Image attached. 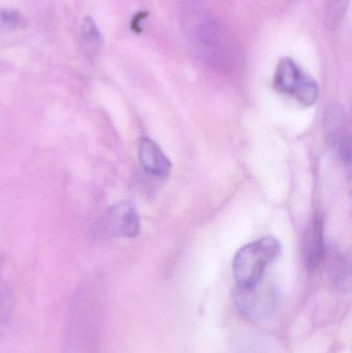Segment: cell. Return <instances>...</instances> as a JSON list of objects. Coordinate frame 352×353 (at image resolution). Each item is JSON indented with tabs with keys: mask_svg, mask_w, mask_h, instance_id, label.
Here are the masks:
<instances>
[{
	"mask_svg": "<svg viewBox=\"0 0 352 353\" xmlns=\"http://www.w3.org/2000/svg\"><path fill=\"white\" fill-rule=\"evenodd\" d=\"M262 281L249 288L237 286L234 294L236 306L252 321L269 319L278 306L277 290L270 283L262 284Z\"/></svg>",
	"mask_w": 352,
	"mask_h": 353,
	"instance_id": "cell-5",
	"label": "cell"
},
{
	"mask_svg": "<svg viewBox=\"0 0 352 353\" xmlns=\"http://www.w3.org/2000/svg\"><path fill=\"white\" fill-rule=\"evenodd\" d=\"M101 309L95 290L76 292L66 311V353H99Z\"/></svg>",
	"mask_w": 352,
	"mask_h": 353,
	"instance_id": "cell-2",
	"label": "cell"
},
{
	"mask_svg": "<svg viewBox=\"0 0 352 353\" xmlns=\"http://www.w3.org/2000/svg\"><path fill=\"white\" fill-rule=\"evenodd\" d=\"M273 86L305 107H312L320 97L318 82L289 57L282 58L277 64Z\"/></svg>",
	"mask_w": 352,
	"mask_h": 353,
	"instance_id": "cell-4",
	"label": "cell"
},
{
	"mask_svg": "<svg viewBox=\"0 0 352 353\" xmlns=\"http://www.w3.org/2000/svg\"><path fill=\"white\" fill-rule=\"evenodd\" d=\"M280 243L267 236L239 249L234 257L233 274L238 288H249L262 281L267 268L279 256Z\"/></svg>",
	"mask_w": 352,
	"mask_h": 353,
	"instance_id": "cell-3",
	"label": "cell"
},
{
	"mask_svg": "<svg viewBox=\"0 0 352 353\" xmlns=\"http://www.w3.org/2000/svg\"><path fill=\"white\" fill-rule=\"evenodd\" d=\"M180 25L184 39L198 55L212 61L229 56L231 41L200 0H184L180 10Z\"/></svg>",
	"mask_w": 352,
	"mask_h": 353,
	"instance_id": "cell-1",
	"label": "cell"
},
{
	"mask_svg": "<svg viewBox=\"0 0 352 353\" xmlns=\"http://www.w3.org/2000/svg\"><path fill=\"white\" fill-rule=\"evenodd\" d=\"M349 0H330L329 4V18L332 24H336L345 14Z\"/></svg>",
	"mask_w": 352,
	"mask_h": 353,
	"instance_id": "cell-12",
	"label": "cell"
},
{
	"mask_svg": "<svg viewBox=\"0 0 352 353\" xmlns=\"http://www.w3.org/2000/svg\"><path fill=\"white\" fill-rule=\"evenodd\" d=\"M27 20L18 10L0 8V33L24 29Z\"/></svg>",
	"mask_w": 352,
	"mask_h": 353,
	"instance_id": "cell-11",
	"label": "cell"
},
{
	"mask_svg": "<svg viewBox=\"0 0 352 353\" xmlns=\"http://www.w3.org/2000/svg\"><path fill=\"white\" fill-rule=\"evenodd\" d=\"M326 121L329 145L343 163L349 165L351 161V134L345 123V114L342 110L335 107L328 112Z\"/></svg>",
	"mask_w": 352,
	"mask_h": 353,
	"instance_id": "cell-6",
	"label": "cell"
},
{
	"mask_svg": "<svg viewBox=\"0 0 352 353\" xmlns=\"http://www.w3.org/2000/svg\"><path fill=\"white\" fill-rule=\"evenodd\" d=\"M103 45V37L96 23L87 16L81 25V48L87 58L93 60L101 53Z\"/></svg>",
	"mask_w": 352,
	"mask_h": 353,
	"instance_id": "cell-10",
	"label": "cell"
},
{
	"mask_svg": "<svg viewBox=\"0 0 352 353\" xmlns=\"http://www.w3.org/2000/svg\"><path fill=\"white\" fill-rule=\"evenodd\" d=\"M110 230L120 238H136L141 230L140 218L136 208L130 201L116 203L107 214Z\"/></svg>",
	"mask_w": 352,
	"mask_h": 353,
	"instance_id": "cell-7",
	"label": "cell"
},
{
	"mask_svg": "<svg viewBox=\"0 0 352 353\" xmlns=\"http://www.w3.org/2000/svg\"><path fill=\"white\" fill-rule=\"evenodd\" d=\"M324 222L320 215L312 218L303 239L304 263L310 272L315 271L324 259Z\"/></svg>",
	"mask_w": 352,
	"mask_h": 353,
	"instance_id": "cell-8",
	"label": "cell"
},
{
	"mask_svg": "<svg viewBox=\"0 0 352 353\" xmlns=\"http://www.w3.org/2000/svg\"><path fill=\"white\" fill-rule=\"evenodd\" d=\"M138 159L143 169L152 176L167 178L171 175L173 165L161 147L148 138H143L138 144Z\"/></svg>",
	"mask_w": 352,
	"mask_h": 353,
	"instance_id": "cell-9",
	"label": "cell"
}]
</instances>
